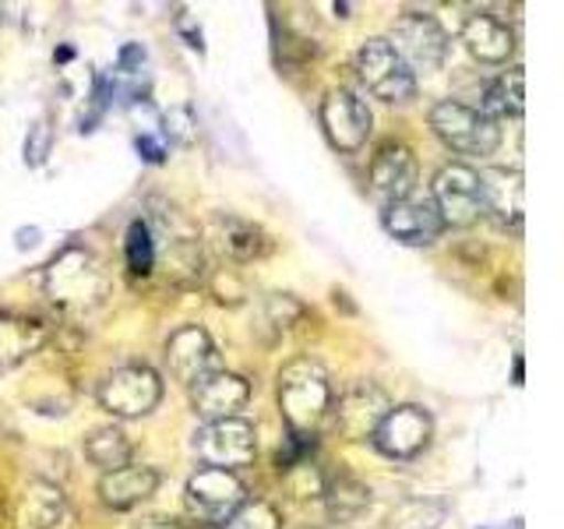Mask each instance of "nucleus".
Listing matches in <instances>:
<instances>
[{"label":"nucleus","mask_w":564,"mask_h":529,"mask_svg":"<svg viewBox=\"0 0 564 529\" xmlns=\"http://www.w3.org/2000/svg\"><path fill=\"white\" fill-rule=\"evenodd\" d=\"M332 406L328 370L314 357H296L279 370V410L293 434H311Z\"/></svg>","instance_id":"f257e3e1"},{"label":"nucleus","mask_w":564,"mask_h":529,"mask_svg":"<svg viewBox=\"0 0 564 529\" xmlns=\"http://www.w3.org/2000/svg\"><path fill=\"white\" fill-rule=\"evenodd\" d=\"M106 290H110V279H106L99 258L85 247H67L46 269V296L67 314L99 307Z\"/></svg>","instance_id":"f03ea898"},{"label":"nucleus","mask_w":564,"mask_h":529,"mask_svg":"<svg viewBox=\"0 0 564 529\" xmlns=\"http://www.w3.org/2000/svg\"><path fill=\"white\" fill-rule=\"evenodd\" d=\"M431 128L448 149L466 152V155H490L494 149L501 145L498 120H490L487 114L473 110V106L458 102V99H441L434 106Z\"/></svg>","instance_id":"7ed1b4c3"},{"label":"nucleus","mask_w":564,"mask_h":529,"mask_svg":"<svg viewBox=\"0 0 564 529\" xmlns=\"http://www.w3.org/2000/svg\"><path fill=\"white\" fill-rule=\"evenodd\" d=\"M388 46L395 50V57L413 71L431 75L448 57V35L437 25V18L420 14V11H405L395 18L392 35H388Z\"/></svg>","instance_id":"20e7f679"},{"label":"nucleus","mask_w":564,"mask_h":529,"mask_svg":"<svg viewBox=\"0 0 564 529\" xmlns=\"http://www.w3.org/2000/svg\"><path fill=\"white\" fill-rule=\"evenodd\" d=\"M159 399H163V381L152 367L145 364H128L117 367L106 375V381L99 385V402L106 413L113 417H145L152 413Z\"/></svg>","instance_id":"39448f33"},{"label":"nucleus","mask_w":564,"mask_h":529,"mask_svg":"<svg viewBox=\"0 0 564 529\" xmlns=\"http://www.w3.org/2000/svg\"><path fill=\"white\" fill-rule=\"evenodd\" d=\"M357 75L364 88L381 102H410L416 93V75L405 67L388 40H367L357 53Z\"/></svg>","instance_id":"423d86ee"},{"label":"nucleus","mask_w":564,"mask_h":529,"mask_svg":"<svg viewBox=\"0 0 564 529\" xmlns=\"http://www.w3.org/2000/svg\"><path fill=\"white\" fill-rule=\"evenodd\" d=\"M431 202L437 208V216L445 226L466 229L484 216V202H480V181H476V170L466 163H448L441 166L431 187Z\"/></svg>","instance_id":"0eeeda50"},{"label":"nucleus","mask_w":564,"mask_h":529,"mask_svg":"<svg viewBox=\"0 0 564 529\" xmlns=\"http://www.w3.org/2000/svg\"><path fill=\"white\" fill-rule=\"evenodd\" d=\"M194 452H198V458L205 466L234 473L237 466L254 463V455H258L254 428L247 420H240V417L212 420L198 431V438H194Z\"/></svg>","instance_id":"6e6552de"},{"label":"nucleus","mask_w":564,"mask_h":529,"mask_svg":"<svg viewBox=\"0 0 564 529\" xmlns=\"http://www.w3.org/2000/svg\"><path fill=\"white\" fill-rule=\"evenodd\" d=\"M247 501V487L237 473L216 469V466H202L198 473L187 481V505L198 519L223 526L234 511Z\"/></svg>","instance_id":"1a4fd4ad"},{"label":"nucleus","mask_w":564,"mask_h":529,"mask_svg":"<svg viewBox=\"0 0 564 529\" xmlns=\"http://www.w3.org/2000/svg\"><path fill=\"white\" fill-rule=\"evenodd\" d=\"M431 413L423 406H392L378 423V431L370 434V441L384 452L388 458H413L431 445Z\"/></svg>","instance_id":"9d476101"},{"label":"nucleus","mask_w":564,"mask_h":529,"mask_svg":"<svg viewBox=\"0 0 564 529\" xmlns=\"http://www.w3.org/2000/svg\"><path fill=\"white\" fill-rule=\"evenodd\" d=\"M370 123H375V117H370L367 102L360 96L346 93V88H335V93L325 96L322 128H325V134H328V141L335 149L357 152L367 141V134H370Z\"/></svg>","instance_id":"9b49d317"},{"label":"nucleus","mask_w":564,"mask_h":529,"mask_svg":"<svg viewBox=\"0 0 564 529\" xmlns=\"http://www.w3.org/2000/svg\"><path fill=\"white\" fill-rule=\"evenodd\" d=\"M416 191V159L402 141H384L370 163V194L384 205L413 198Z\"/></svg>","instance_id":"f8f14e48"},{"label":"nucleus","mask_w":564,"mask_h":529,"mask_svg":"<svg viewBox=\"0 0 564 529\" xmlns=\"http://www.w3.org/2000/svg\"><path fill=\"white\" fill-rule=\"evenodd\" d=\"M166 367L176 381L198 385L205 375L219 370V353L216 343L208 339V332L198 325H184L170 335L166 343Z\"/></svg>","instance_id":"ddd939ff"},{"label":"nucleus","mask_w":564,"mask_h":529,"mask_svg":"<svg viewBox=\"0 0 564 529\" xmlns=\"http://www.w3.org/2000/svg\"><path fill=\"white\" fill-rule=\"evenodd\" d=\"M476 181H480V202L487 216L505 229H519L522 212H525L522 173L508 166H490L484 173H476Z\"/></svg>","instance_id":"4468645a"},{"label":"nucleus","mask_w":564,"mask_h":529,"mask_svg":"<svg viewBox=\"0 0 564 529\" xmlns=\"http://www.w3.org/2000/svg\"><path fill=\"white\" fill-rule=\"evenodd\" d=\"M392 410V402L381 392L378 385L370 381H357L352 388H346L339 406H335V423L339 431L352 441H364L378 431V423L384 420V413Z\"/></svg>","instance_id":"2eb2a0df"},{"label":"nucleus","mask_w":564,"mask_h":529,"mask_svg":"<svg viewBox=\"0 0 564 529\" xmlns=\"http://www.w3.org/2000/svg\"><path fill=\"white\" fill-rule=\"evenodd\" d=\"M191 399H194V413L205 417V423L229 420L251 399V385L240 375H229V370H212L198 385H191Z\"/></svg>","instance_id":"dca6fc26"},{"label":"nucleus","mask_w":564,"mask_h":529,"mask_svg":"<svg viewBox=\"0 0 564 529\" xmlns=\"http://www.w3.org/2000/svg\"><path fill=\"white\" fill-rule=\"evenodd\" d=\"M381 223L395 240L413 244V247L434 244L441 237V229H445V223H441L431 198H405L395 205H384Z\"/></svg>","instance_id":"f3484780"},{"label":"nucleus","mask_w":564,"mask_h":529,"mask_svg":"<svg viewBox=\"0 0 564 529\" xmlns=\"http://www.w3.org/2000/svg\"><path fill=\"white\" fill-rule=\"evenodd\" d=\"M463 43L480 64H505L516 50V32L490 11H473L463 25Z\"/></svg>","instance_id":"a211bd4d"},{"label":"nucleus","mask_w":564,"mask_h":529,"mask_svg":"<svg viewBox=\"0 0 564 529\" xmlns=\"http://www.w3.org/2000/svg\"><path fill=\"white\" fill-rule=\"evenodd\" d=\"M64 519V490L50 481H29L14 501V529H57Z\"/></svg>","instance_id":"6ab92c4d"},{"label":"nucleus","mask_w":564,"mask_h":529,"mask_svg":"<svg viewBox=\"0 0 564 529\" xmlns=\"http://www.w3.org/2000/svg\"><path fill=\"white\" fill-rule=\"evenodd\" d=\"M159 487V473L152 466L128 463L113 473H102L99 481V498L110 508H134L138 501L152 498Z\"/></svg>","instance_id":"aec40b11"},{"label":"nucleus","mask_w":564,"mask_h":529,"mask_svg":"<svg viewBox=\"0 0 564 529\" xmlns=\"http://www.w3.org/2000/svg\"><path fill=\"white\" fill-rule=\"evenodd\" d=\"M50 339V328L40 317L25 314H0V367H14L40 353Z\"/></svg>","instance_id":"412c9836"},{"label":"nucleus","mask_w":564,"mask_h":529,"mask_svg":"<svg viewBox=\"0 0 564 529\" xmlns=\"http://www.w3.org/2000/svg\"><path fill=\"white\" fill-rule=\"evenodd\" d=\"M322 498L328 505L332 522H352L370 508V490H367V484L357 481V476H335V481L325 484Z\"/></svg>","instance_id":"4be33fe9"},{"label":"nucleus","mask_w":564,"mask_h":529,"mask_svg":"<svg viewBox=\"0 0 564 529\" xmlns=\"http://www.w3.org/2000/svg\"><path fill=\"white\" fill-rule=\"evenodd\" d=\"M85 455H88V463H96L106 473H113V469L131 463L134 449H131L128 434H123L120 428H96L93 434L85 438Z\"/></svg>","instance_id":"5701e85b"},{"label":"nucleus","mask_w":564,"mask_h":529,"mask_svg":"<svg viewBox=\"0 0 564 529\" xmlns=\"http://www.w3.org/2000/svg\"><path fill=\"white\" fill-rule=\"evenodd\" d=\"M525 106V78L522 71H505V75H498L484 93V110L490 120L494 117H519Z\"/></svg>","instance_id":"b1692460"},{"label":"nucleus","mask_w":564,"mask_h":529,"mask_svg":"<svg viewBox=\"0 0 564 529\" xmlns=\"http://www.w3.org/2000/svg\"><path fill=\"white\" fill-rule=\"evenodd\" d=\"M166 269L176 282H184V287H194V282L202 279V247L194 237H173L166 240Z\"/></svg>","instance_id":"393cba45"},{"label":"nucleus","mask_w":564,"mask_h":529,"mask_svg":"<svg viewBox=\"0 0 564 529\" xmlns=\"http://www.w3.org/2000/svg\"><path fill=\"white\" fill-rule=\"evenodd\" d=\"M223 251L234 261H251V258H261L264 251H269V240H264V234L254 223L229 219L223 229Z\"/></svg>","instance_id":"a878e982"},{"label":"nucleus","mask_w":564,"mask_h":529,"mask_svg":"<svg viewBox=\"0 0 564 529\" xmlns=\"http://www.w3.org/2000/svg\"><path fill=\"white\" fill-rule=\"evenodd\" d=\"M441 522H445V505L427 498L405 501L392 511V529H437Z\"/></svg>","instance_id":"bb28decb"},{"label":"nucleus","mask_w":564,"mask_h":529,"mask_svg":"<svg viewBox=\"0 0 564 529\" xmlns=\"http://www.w3.org/2000/svg\"><path fill=\"white\" fill-rule=\"evenodd\" d=\"M128 264L134 276H149L155 264V240H152V226L149 223H131L128 229Z\"/></svg>","instance_id":"cd10ccee"},{"label":"nucleus","mask_w":564,"mask_h":529,"mask_svg":"<svg viewBox=\"0 0 564 529\" xmlns=\"http://www.w3.org/2000/svg\"><path fill=\"white\" fill-rule=\"evenodd\" d=\"M223 529H282V516L269 501H243L234 516L223 522Z\"/></svg>","instance_id":"c85d7f7f"},{"label":"nucleus","mask_w":564,"mask_h":529,"mask_svg":"<svg viewBox=\"0 0 564 529\" xmlns=\"http://www.w3.org/2000/svg\"><path fill=\"white\" fill-rule=\"evenodd\" d=\"M304 314H307V307L290 293H272L269 304H264V322H269L272 328H279V332L293 328Z\"/></svg>","instance_id":"c756f323"},{"label":"nucleus","mask_w":564,"mask_h":529,"mask_svg":"<svg viewBox=\"0 0 564 529\" xmlns=\"http://www.w3.org/2000/svg\"><path fill=\"white\" fill-rule=\"evenodd\" d=\"M50 123L46 120H40L35 128L29 131V138H25V163L29 166H40L43 159L50 155Z\"/></svg>","instance_id":"7c9ffc66"},{"label":"nucleus","mask_w":564,"mask_h":529,"mask_svg":"<svg viewBox=\"0 0 564 529\" xmlns=\"http://www.w3.org/2000/svg\"><path fill=\"white\" fill-rule=\"evenodd\" d=\"M166 134L173 141H181V145H191L194 141V114L187 106H176V110L166 114Z\"/></svg>","instance_id":"2f4dec72"},{"label":"nucleus","mask_w":564,"mask_h":529,"mask_svg":"<svg viewBox=\"0 0 564 529\" xmlns=\"http://www.w3.org/2000/svg\"><path fill=\"white\" fill-rule=\"evenodd\" d=\"M212 290H216V296L223 300V304H240V296H243L240 279L229 276V272H219L216 279H212Z\"/></svg>","instance_id":"473e14b6"},{"label":"nucleus","mask_w":564,"mask_h":529,"mask_svg":"<svg viewBox=\"0 0 564 529\" xmlns=\"http://www.w3.org/2000/svg\"><path fill=\"white\" fill-rule=\"evenodd\" d=\"M138 152L149 159V163H163V145H159L155 138H149V134H141L138 138Z\"/></svg>","instance_id":"72a5a7b5"},{"label":"nucleus","mask_w":564,"mask_h":529,"mask_svg":"<svg viewBox=\"0 0 564 529\" xmlns=\"http://www.w3.org/2000/svg\"><path fill=\"white\" fill-rule=\"evenodd\" d=\"M141 61H145V50H138V46H123L120 50V67L123 71H128L131 64H141Z\"/></svg>","instance_id":"f704fd0d"},{"label":"nucleus","mask_w":564,"mask_h":529,"mask_svg":"<svg viewBox=\"0 0 564 529\" xmlns=\"http://www.w3.org/2000/svg\"><path fill=\"white\" fill-rule=\"evenodd\" d=\"M138 529H187L181 522H173V519H145Z\"/></svg>","instance_id":"c9c22d12"},{"label":"nucleus","mask_w":564,"mask_h":529,"mask_svg":"<svg viewBox=\"0 0 564 529\" xmlns=\"http://www.w3.org/2000/svg\"><path fill=\"white\" fill-rule=\"evenodd\" d=\"M0 25H4V8H0Z\"/></svg>","instance_id":"e433bc0d"}]
</instances>
